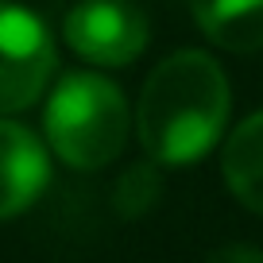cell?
<instances>
[{
  "label": "cell",
  "instance_id": "5",
  "mask_svg": "<svg viewBox=\"0 0 263 263\" xmlns=\"http://www.w3.org/2000/svg\"><path fill=\"white\" fill-rule=\"evenodd\" d=\"M50 174L47 147L31 128L0 116V221L24 213L43 194Z\"/></svg>",
  "mask_w": 263,
  "mask_h": 263
},
{
  "label": "cell",
  "instance_id": "6",
  "mask_svg": "<svg viewBox=\"0 0 263 263\" xmlns=\"http://www.w3.org/2000/svg\"><path fill=\"white\" fill-rule=\"evenodd\" d=\"M201 31L224 50L263 47V0H190Z\"/></svg>",
  "mask_w": 263,
  "mask_h": 263
},
{
  "label": "cell",
  "instance_id": "1",
  "mask_svg": "<svg viewBox=\"0 0 263 263\" xmlns=\"http://www.w3.org/2000/svg\"><path fill=\"white\" fill-rule=\"evenodd\" d=\"M229 78L205 50H178L151 70L140 93L136 128L155 163H197L224 132Z\"/></svg>",
  "mask_w": 263,
  "mask_h": 263
},
{
  "label": "cell",
  "instance_id": "8",
  "mask_svg": "<svg viewBox=\"0 0 263 263\" xmlns=\"http://www.w3.org/2000/svg\"><path fill=\"white\" fill-rule=\"evenodd\" d=\"M209 263H263V255L252 248H221Z\"/></svg>",
  "mask_w": 263,
  "mask_h": 263
},
{
  "label": "cell",
  "instance_id": "2",
  "mask_svg": "<svg viewBox=\"0 0 263 263\" xmlns=\"http://www.w3.org/2000/svg\"><path fill=\"white\" fill-rule=\"evenodd\" d=\"M47 143L66 166L101 171L124 151L128 140V101L108 78L78 70L58 78L43 112Z\"/></svg>",
  "mask_w": 263,
  "mask_h": 263
},
{
  "label": "cell",
  "instance_id": "4",
  "mask_svg": "<svg viewBox=\"0 0 263 263\" xmlns=\"http://www.w3.org/2000/svg\"><path fill=\"white\" fill-rule=\"evenodd\" d=\"M62 31L70 50L93 66H124L147 47V16L132 0H82Z\"/></svg>",
  "mask_w": 263,
  "mask_h": 263
},
{
  "label": "cell",
  "instance_id": "7",
  "mask_svg": "<svg viewBox=\"0 0 263 263\" xmlns=\"http://www.w3.org/2000/svg\"><path fill=\"white\" fill-rule=\"evenodd\" d=\"M221 171L229 190L248 209L263 213V112L248 116L224 143Z\"/></svg>",
  "mask_w": 263,
  "mask_h": 263
},
{
  "label": "cell",
  "instance_id": "3",
  "mask_svg": "<svg viewBox=\"0 0 263 263\" xmlns=\"http://www.w3.org/2000/svg\"><path fill=\"white\" fill-rule=\"evenodd\" d=\"M54 39L35 12L0 0V116L31 108L54 74Z\"/></svg>",
  "mask_w": 263,
  "mask_h": 263
}]
</instances>
